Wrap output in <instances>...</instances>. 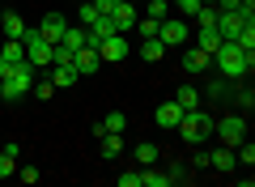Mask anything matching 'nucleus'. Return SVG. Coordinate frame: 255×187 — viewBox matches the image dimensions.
<instances>
[{"label": "nucleus", "instance_id": "nucleus-8", "mask_svg": "<svg viewBox=\"0 0 255 187\" xmlns=\"http://www.w3.org/2000/svg\"><path fill=\"white\" fill-rule=\"evenodd\" d=\"M111 21H115V30L119 34H128V30H136V4H132V0H119L115 9L107 13Z\"/></svg>", "mask_w": 255, "mask_h": 187}, {"label": "nucleus", "instance_id": "nucleus-23", "mask_svg": "<svg viewBox=\"0 0 255 187\" xmlns=\"http://www.w3.org/2000/svg\"><path fill=\"white\" fill-rule=\"evenodd\" d=\"M132 158H136V166H153V162L162 158V149H157V145H149V141H140L136 149H132Z\"/></svg>", "mask_w": 255, "mask_h": 187}, {"label": "nucleus", "instance_id": "nucleus-29", "mask_svg": "<svg viewBox=\"0 0 255 187\" xmlns=\"http://www.w3.org/2000/svg\"><path fill=\"white\" fill-rule=\"evenodd\" d=\"M102 128H107V132H124V128H128V115H119V111H111V115L102 119Z\"/></svg>", "mask_w": 255, "mask_h": 187}, {"label": "nucleus", "instance_id": "nucleus-35", "mask_svg": "<svg viewBox=\"0 0 255 187\" xmlns=\"http://www.w3.org/2000/svg\"><path fill=\"white\" fill-rule=\"evenodd\" d=\"M17 179L21 183H38V170L34 166H17Z\"/></svg>", "mask_w": 255, "mask_h": 187}, {"label": "nucleus", "instance_id": "nucleus-9", "mask_svg": "<svg viewBox=\"0 0 255 187\" xmlns=\"http://www.w3.org/2000/svg\"><path fill=\"white\" fill-rule=\"evenodd\" d=\"M73 68H77V77H90V72H98V68H102V55H98V47H77V55H73Z\"/></svg>", "mask_w": 255, "mask_h": 187}, {"label": "nucleus", "instance_id": "nucleus-19", "mask_svg": "<svg viewBox=\"0 0 255 187\" xmlns=\"http://www.w3.org/2000/svg\"><path fill=\"white\" fill-rule=\"evenodd\" d=\"M174 102H179V111H196V107H200V89H196V85H179V94H174Z\"/></svg>", "mask_w": 255, "mask_h": 187}, {"label": "nucleus", "instance_id": "nucleus-4", "mask_svg": "<svg viewBox=\"0 0 255 187\" xmlns=\"http://www.w3.org/2000/svg\"><path fill=\"white\" fill-rule=\"evenodd\" d=\"M21 47H26V64H30V68H38V72L51 68V47H55V43H47L38 30H30V26H26V34H21Z\"/></svg>", "mask_w": 255, "mask_h": 187}, {"label": "nucleus", "instance_id": "nucleus-20", "mask_svg": "<svg viewBox=\"0 0 255 187\" xmlns=\"http://www.w3.org/2000/svg\"><path fill=\"white\" fill-rule=\"evenodd\" d=\"M102 141V158L107 162H115L119 153H124V132H107V136H98Z\"/></svg>", "mask_w": 255, "mask_h": 187}, {"label": "nucleus", "instance_id": "nucleus-10", "mask_svg": "<svg viewBox=\"0 0 255 187\" xmlns=\"http://www.w3.org/2000/svg\"><path fill=\"white\" fill-rule=\"evenodd\" d=\"M128 51H132V47H128V38H124V34H107V38L98 43V55H102V60H111V64H119Z\"/></svg>", "mask_w": 255, "mask_h": 187}, {"label": "nucleus", "instance_id": "nucleus-25", "mask_svg": "<svg viewBox=\"0 0 255 187\" xmlns=\"http://www.w3.org/2000/svg\"><path fill=\"white\" fill-rule=\"evenodd\" d=\"M60 43H64V47H73V51H77V47H85V26H68Z\"/></svg>", "mask_w": 255, "mask_h": 187}, {"label": "nucleus", "instance_id": "nucleus-22", "mask_svg": "<svg viewBox=\"0 0 255 187\" xmlns=\"http://www.w3.org/2000/svg\"><path fill=\"white\" fill-rule=\"evenodd\" d=\"M51 85H55V89H68V85H77V68H73V64H55V72H51Z\"/></svg>", "mask_w": 255, "mask_h": 187}, {"label": "nucleus", "instance_id": "nucleus-13", "mask_svg": "<svg viewBox=\"0 0 255 187\" xmlns=\"http://www.w3.org/2000/svg\"><path fill=\"white\" fill-rule=\"evenodd\" d=\"M209 166H213V170H221V175H230V170L238 166V158H234V149H230V145H221V149H213V153H209Z\"/></svg>", "mask_w": 255, "mask_h": 187}, {"label": "nucleus", "instance_id": "nucleus-32", "mask_svg": "<svg viewBox=\"0 0 255 187\" xmlns=\"http://www.w3.org/2000/svg\"><path fill=\"white\" fill-rule=\"evenodd\" d=\"M119 187H140V166L124 170V175H119Z\"/></svg>", "mask_w": 255, "mask_h": 187}, {"label": "nucleus", "instance_id": "nucleus-7", "mask_svg": "<svg viewBox=\"0 0 255 187\" xmlns=\"http://www.w3.org/2000/svg\"><path fill=\"white\" fill-rule=\"evenodd\" d=\"M247 21H255V17H243L238 9H221V13H217V34L226 38V43H234V38H238V30H243Z\"/></svg>", "mask_w": 255, "mask_h": 187}, {"label": "nucleus", "instance_id": "nucleus-1", "mask_svg": "<svg viewBox=\"0 0 255 187\" xmlns=\"http://www.w3.org/2000/svg\"><path fill=\"white\" fill-rule=\"evenodd\" d=\"M213 124H217V115L213 111H204V107H196V111H183V119L174 124V132H179V141L183 145H204V141H213Z\"/></svg>", "mask_w": 255, "mask_h": 187}, {"label": "nucleus", "instance_id": "nucleus-26", "mask_svg": "<svg viewBox=\"0 0 255 187\" xmlns=\"http://www.w3.org/2000/svg\"><path fill=\"white\" fill-rule=\"evenodd\" d=\"M145 17H153V21L170 17V0H149V4H145Z\"/></svg>", "mask_w": 255, "mask_h": 187}, {"label": "nucleus", "instance_id": "nucleus-6", "mask_svg": "<svg viewBox=\"0 0 255 187\" xmlns=\"http://www.w3.org/2000/svg\"><path fill=\"white\" fill-rule=\"evenodd\" d=\"M187 34H191V30H187L183 17H162V21H157V43H162V47H183Z\"/></svg>", "mask_w": 255, "mask_h": 187}, {"label": "nucleus", "instance_id": "nucleus-21", "mask_svg": "<svg viewBox=\"0 0 255 187\" xmlns=\"http://www.w3.org/2000/svg\"><path fill=\"white\" fill-rule=\"evenodd\" d=\"M140 187H170V175L157 166H140Z\"/></svg>", "mask_w": 255, "mask_h": 187}, {"label": "nucleus", "instance_id": "nucleus-24", "mask_svg": "<svg viewBox=\"0 0 255 187\" xmlns=\"http://www.w3.org/2000/svg\"><path fill=\"white\" fill-rule=\"evenodd\" d=\"M166 175H170V187H174V183H191L187 162H179V158H174V162H166Z\"/></svg>", "mask_w": 255, "mask_h": 187}, {"label": "nucleus", "instance_id": "nucleus-14", "mask_svg": "<svg viewBox=\"0 0 255 187\" xmlns=\"http://www.w3.org/2000/svg\"><path fill=\"white\" fill-rule=\"evenodd\" d=\"M221 43H226V38L217 34V26H200V34H196V47H200V51L209 55V60H213V51H217Z\"/></svg>", "mask_w": 255, "mask_h": 187}, {"label": "nucleus", "instance_id": "nucleus-18", "mask_svg": "<svg viewBox=\"0 0 255 187\" xmlns=\"http://www.w3.org/2000/svg\"><path fill=\"white\" fill-rule=\"evenodd\" d=\"M153 119H157V124H162V128H174V124H179V119H183V111H179V102H162V107H157L153 111Z\"/></svg>", "mask_w": 255, "mask_h": 187}, {"label": "nucleus", "instance_id": "nucleus-17", "mask_svg": "<svg viewBox=\"0 0 255 187\" xmlns=\"http://www.w3.org/2000/svg\"><path fill=\"white\" fill-rule=\"evenodd\" d=\"M209 64H213V60H209V55L200 51V47H187V51H183V68H187L191 77H196V72H204Z\"/></svg>", "mask_w": 255, "mask_h": 187}, {"label": "nucleus", "instance_id": "nucleus-28", "mask_svg": "<svg viewBox=\"0 0 255 187\" xmlns=\"http://www.w3.org/2000/svg\"><path fill=\"white\" fill-rule=\"evenodd\" d=\"M140 55H145V60L153 64V60H162V55H166V47L157 43V38H145V43H140Z\"/></svg>", "mask_w": 255, "mask_h": 187}, {"label": "nucleus", "instance_id": "nucleus-12", "mask_svg": "<svg viewBox=\"0 0 255 187\" xmlns=\"http://www.w3.org/2000/svg\"><path fill=\"white\" fill-rule=\"evenodd\" d=\"M21 60H26V47H21V38H4V43H0V68L21 64Z\"/></svg>", "mask_w": 255, "mask_h": 187}, {"label": "nucleus", "instance_id": "nucleus-5", "mask_svg": "<svg viewBox=\"0 0 255 187\" xmlns=\"http://www.w3.org/2000/svg\"><path fill=\"white\" fill-rule=\"evenodd\" d=\"M213 136H217L221 145L234 149L238 141H247V115H221L217 124H213Z\"/></svg>", "mask_w": 255, "mask_h": 187}, {"label": "nucleus", "instance_id": "nucleus-16", "mask_svg": "<svg viewBox=\"0 0 255 187\" xmlns=\"http://www.w3.org/2000/svg\"><path fill=\"white\" fill-rule=\"evenodd\" d=\"M26 34V21L17 13H0V38H21Z\"/></svg>", "mask_w": 255, "mask_h": 187}, {"label": "nucleus", "instance_id": "nucleus-33", "mask_svg": "<svg viewBox=\"0 0 255 187\" xmlns=\"http://www.w3.org/2000/svg\"><path fill=\"white\" fill-rule=\"evenodd\" d=\"M226 94H230V85H226V81H213V85H209V102H221Z\"/></svg>", "mask_w": 255, "mask_h": 187}, {"label": "nucleus", "instance_id": "nucleus-30", "mask_svg": "<svg viewBox=\"0 0 255 187\" xmlns=\"http://www.w3.org/2000/svg\"><path fill=\"white\" fill-rule=\"evenodd\" d=\"M170 9L179 13V17H191V13L200 9V0H170Z\"/></svg>", "mask_w": 255, "mask_h": 187}, {"label": "nucleus", "instance_id": "nucleus-11", "mask_svg": "<svg viewBox=\"0 0 255 187\" xmlns=\"http://www.w3.org/2000/svg\"><path fill=\"white\" fill-rule=\"evenodd\" d=\"M64 30H68V21H64L60 13H47V17H43V26H38V34H43L47 43H60V38H64Z\"/></svg>", "mask_w": 255, "mask_h": 187}, {"label": "nucleus", "instance_id": "nucleus-15", "mask_svg": "<svg viewBox=\"0 0 255 187\" xmlns=\"http://www.w3.org/2000/svg\"><path fill=\"white\" fill-rule=\"evenodd\" d=\"M17 158H21L17 145H4V149H0V179H13V175H17Z\"/></svg>", "mask_w": 255, "mask_h": 187}, {"label": "nucleus", "instance_id": "nucleus-31", "mask_svg": "<svg viewBox=\"0 0 255 187\" xmlns=\"http://www.w3.org/2000/svg\"><path fill=\"white\" fill-rule=\"evenodd\" d=\"M136 30H140V38H157V21L153 17H136Z\"/></svg>", "mask_w": 255, "mask_h": 187}, {"label": "nucleus", "instance_id": "nucleus-2", "mask_svg": "<svg viewBox=\"0 0 255 187\" xmlns=\"http://www.w3.org/2000/svg\"><path fill=\"white\" fill-rule=\"evenodd\" d=\"M213 64L221 68L226 81H247V72H251V64H255V51H243L238 43H221L217 51H213Z\"/></svg>", "mask_w": 255, "mask_h": 187}, {"label": "nucleus", "instance_id": "nucleus-34", "mask_svg": "<svg viewBox=\"0 0 255 187\" xmlns=\"http://www.w3.org/2000/svg\"><path fill=\"white\" fill-rule=\"evenodd\" d=\"M238 107H243V111H251V107H255V98H251V85H238Z\"/></svg>", "mask_w": 255, "mask_h": 187}, {"label": "nucleus", "instance_id": "nucleus-3", "mask_svg": "<svg viewBox=\"0 0 255 187\" xmlns=\"http://www.w3.org/2000/svg\"><path fill=\"white\" fill-rule=\"evenodd\" d=\"M38 68H30L26 60L21 64H9V68H0V94H4V102H17L30 94V85H34Z\"/></svg>", "mask_w": 255, "mask_h": 187}, {"label": "nucleus", "instance_id": "nucleus-27", "mask_svg": "<svg viewBox=\"0 0 255 187\" xmlns=\"http://www.w3.org/2000/svg\"><path fill=\"white\" fill-rule=\"evenodd\" d=\"M98 17H102V13H98V4H94V0H85L81 9H77V21H81V26H94Z\"/></svg>", "mask_w": 255, "mask_h": 187}]
</instances>
